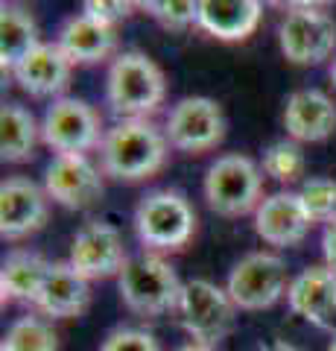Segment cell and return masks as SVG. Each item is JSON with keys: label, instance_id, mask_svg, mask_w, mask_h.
Listing matches in <instances>:
<instances>
[{"label": "cell", "instance_id": "26", "mask_svg": "<svg viewBox=\"0 0 336 351\" xmlns=\"http://www.w3.org/2000/svg\"><path fill=\"white\" fill-rule=\"evenodd\" d=\"M298 199L313 223H333L336 219V182L328 176H313V179L301 182Z\"/></svg>", "mask_w": 336, "mask_h": 351}, {"label": "cell", "instance_id": "32", "mask_svg": "<svg viewBox=\"0 0 336 351\" xmlns=\"http://www.w3.org/2000/svg\"><path fill=\"white\" fill-rule=\"evenodd\" d=\"M260 351H298V348L289 346V343H269V346H263Z\"/></svg>", "mask_w": 336, "mask_h": 351}, {"label": "cell", "instance_id": "30", "mask_svg": "<svg viewBox=\"0 0 336 351\" xmlns=\"http://www.w3.org/2000/svg\"><path fill=\"white\" fill-rule=\"evenodd\" d=\"M322 252H324V267L336 272V219L324 226L322 234Z\"/></svg>", "mask_w": 336, "mask_h": 351}, {"label": "cell", "instance_id": "9", "mask_svg": "<svg viewBox=\"0 0 336 351\" xmlns=\"http://www.w3.org/2000/svg\"><path fill=\"white\" fill-rule=\"evenodd\" d=\"M278 41L292 64H319L336 56V21L316 6H289Z\"/></svg>", "mask_w": 336, "mask_h": 351}, {"label": "cell", "instance_id": "29", "mask_svg": "<svg viewBox=\"0 0 336 351\" xmlns=\"http://www.w3.org/2000/svg\"><path fill=\"white\" fill-rule=\"evenodd\" d=\"M129 12H132V3H126V0H88L82 6V15L100 21L105 27H117L129 18Z\"/></svg>", "mask_w": 336, "mask_h": 351}, {"label": "cell", "instance_id": "14", "mask_svg": "<svg viewBox=\"0 0 336 351\" xmlns=\"http://www.w3.org/2000/svg\"><path fill=\"white\" fill-rule=\"evenodd\" d=\"M313 219L307 217L298 193H272L257 205L255 232L269 246H296L307 237Z\"/></svg>", "mask_w": 336, "mask_h": 351}, {"label": "cell", "instance_id": "28", "mask_svg": "<svg viewBox=\"0 0 336 351\" xmlns=\"http://www.w3.org/2000/svg\"><path fill=\"white\" fill-rule=\"evenodd\" d=\"M100 351H161L155 337L138 328H117L105 337V343Z\"/></svg>", "mask_w": 336, "mask_h": 351}, {"label": "cell", "instance_id": "7", "mask_svg": "<svg viewBox=\"0 0 336 351\" xmlns=\"http://www.w3.org/2000/svg\"><path fill=\"white\" fill-rule=\"evenodd\" d=\"M289 284L284 258L272 252H248L231 267L225 290L240 311H266L289 290Z\"/></svg>", "mask_w": 336, "mask_h": 351}, {"label": "cell", "instance_id": "31", "mask_svg": "<svg viewBox=\"0 0 336 351\" xmlns=\"http://www.w3.org/2000/svg\"><path fill=\"white\" fill-rule=\"evenodd\" d=\"M176 351H214V346H202V343H193V339H190V343H184Z\"/></svg>", "mask_w": 336, "mask_h": 351}, {"label": "cell", "instance_id": "21", "mask_svg": "<svg viewBox=\"0 0 336 351\" xmlns=\"http://www.w3.org/2000/svg\"><path fill=\"white\" fill-rule=\"evenodd\" d=\"M50 272V261H44L36 252H12L3 261L0 269V293L3 302H38V293L44 287V278Z\"/></svg>", "mask_w": 336, "mask_h": 351}, {"label": "cell", "instance_id": "18", "mask_svg": "<svg viewBox=\"0 0 336 351\" xmlns=\"http://www.w3.org/2000/svg\"><path fill=\"white\" fill-rule=\"evenodd\" d=\"M70 68H73V62L64 56L59 44H38L12 73L27 94L53 97V94H62L64 88H68Z\"/></svg>", "mask_w": 336, "mask_h": 351}, {"label": "cell", "instance_id": "17", "mask_svg": "<svg viewBox=\"0 0 336 351\" xmlns=\"http://www.w3.org/2000/svg\"><path fill=\"white\" fill-rule=\"evenodd\" d=\"M88 302H91L88 278H82L70 267V261L50 263L44 287H41L38 302H36L38 311L44 316H53V319H73V316L85 313Z\"/></svg>", "mask_w": 336, "mask_h": 351}, {"label": "cell", "instance_id": "34", "mask_svg": "<svg viewBox=\"0 0 336 351\" xmlns=\"http://www.w3.org/2000/svg\"><path fill=\"white\" fill-rule=\"evenodd\" d=\"M328 351H336V337L331 339V348H328Z\"/></svg>", "mask_w": 336, "mask_h": 351}, {"label": "cell", "instance_id": "5", "mask_svg": "<svg viewBox=\"0 0 336 351\" xmlns=\"http://www.w3.org/2000/svg\"><path fill=\"white\" fill-rule=\"evenodd\" d=\"M263 193V176L246 156H220L205 173V199L220 217H243L257 211Z\"/></svg>", "mask_w": 336, "mask_h": 351}, {"label": "cell", "instance_id": "4", "mask_svg": "<svg viewBox=\"0 0 336 351\" xmlns=\"http://www.w3.org/2000/svg\"><path fill=\"white\" fill-rule=\"evenodd\" d=\"M181 287L184 284L176 269L153 252L129 258L120 272V299L129 311L140 316H161L172 307L179 311Z\"/></svg>", "mask_w": 336, "mask_h": 351}, {"label": "cell", "instance_id": "6", "mask_svg": "<svg viewBox=\"0 0 336 351\" xmlns=\"http://www.w3.org/2000/svg\"><path fill=\"white\" fill-rule=\"evenodd\" d=\"M234 311L237 304L231 302L229 290L216 287L208 278H193L181 287L179 316L181 328L193 337V343L216 346L220 339H225L234 328Z\"/></svg>", "mask_w": 336, "mask_h": 351}, {"label": "cell", "instance_id": "8", "mask_svg": "<svg viewBox=\"0 0 336 351\" xmlns=\"http://www.w3.org/2000/svg\"><path fill=\"white\" fill-rule=\"evenodd\" d=\"M100 114L77 97H62L53 103L41 120V138L56 156H85L103 144Z\"/></svg>", "mask_w": 336, "mask_h": 351}, {"label": "cell", "instance_id": "1", "mask_svg": "<svg viewBox=\"0 0 336 351\" xmlns=\"http://www.w3.org/2000/svg\"><path fill=\"white\" fill-rule=\"evenodd\" d=\"M103 173L117 182H144L167 161V135L149 120H120L103 135Z\"/></svg>", "mask_w": 336, "mask_h": 351}, {"label": "cell", "instance_id": "11", "mask_svg": "<svg viewBox=\"0 0 336 351\" xmlns=\"http://www.w3.org/2000/svg\"><path fill=\"white\" fill-rule=\"evenodd\" d=\"M44 193L70 211L94 208L103 196V176L85 156H56L44 170Z\"/></svg>", "mask_w": 336, "mask_h": 351}, {"label": "cell", "instance_id": "20", "mask_svg": "<svg viewBox=\"0 0 336 351\" xmlns=\"http://www.w3.org/2000/svg\"><path fill=\"white\" fill-rule=\"evenodd\" d=\"M59 47L73 64H94L117 47V29L88 15H73L59 32Z\"/></svg>", "mask_w": 336, "mask_h": 351}, {"label": "cell", "instance_id": "22", "mask_svg": "<svg viewBox=\"0 0 336 351\" xmlns=\"http://www.w3.org/2000/svg\"><path fill=\"white\" fill-rule=\"evenodd\" d=\"M38 27L24 6L6 3L0 12V64L15 71L38 47Z\"/></svg>", "mask_w": 336, "mask_h": 351}, {"label": "cell", "instance_id": "33", "mask_svg": "<svg viewBox=\"0 0 336 351\" xmlns=\"http://www.w3.org/2000/svg\"><path fill=\"white\" fill-rule=\"evenodd\" d=\"M331 80H333V85H336V56L331 59Z\"/></svg>", "mask_w": 336, "mask_h": 351}, {"label": "cell", "instance_id": "16", "mask_svg": "<svg viewBox=\"0 0 336 351\" xmlns=\"http://www.w3.org/2000/svg\"><path fill=\"white\" fill-rule=\"evenodd\" d=\"M284 126L292 141H324L336 129V106L324 91L301 88L289 94L284 108Z\"/></svg>", "mask_w": 336, "mask_h": 351}, {"label": "cell", "instance_id": "15", "mask_svg": "<svg viewBox=\"0 0 336 351\" xmlns=\"http://www.w3.org/2000/svg\"><path fill=\"white\" fill-rule=\"evenodd\" d=\"M289 311L316 328L336 322V272L328 267H307L287 290Z\"/></svg>", "mask_w": 336, "mask_h": 351}, {"label": "cell", "instance_id": "12", "mask_svg": "<svg viewBox=\"0 0 336 351\" xmlns=\"http://www.w3.org/2000/svg\"><path fill=\"white\" fill-rule=\"evenodd\" d=\"M123 237L108 223H88L82 226L70 243V267L82 278H112L120 276L126 267Z\"/></svg>", "mask_w": 336, "mask_h": 351}, {"label": "cell", "instance_id": "10", "mask_svg": "<svg viewBox=\"0 0 336 351\" xmlns=\"http://www.w3.org/2000/svg\"><path fill=\"white\" fill-rule=\"evenodd\" d=\"M164 135L167 144L179 152L214 149L225 135V117L220 103L211 97H184L172 106Z\"/></svg>", "mask_w": 336, "mask_h": 351}, {"label": "cell", "instance_id": "23", "mask_svg": "<svg viewBox=\"0 0 336 351\" xmlns=\"http://www.w3.org/2000/svg\"><path fill=\"white\" fill-rule=\"evenodd\" d=\"M38 132L41 129L36 126V117L24 106L18 103L3 106V112H0V152H3V161L9 164L29 161Z\"/></svg>", "mask_w": 336, "mask_h": 351}, {"label": "cell", "instance_id": "2", "mask_svg": "<svg viewBox=\"0 0 336 351\" xmlns=\"http://www.w3.org/2000/svg\"><path fill=\"white\" fill-rule=\"evenodd\" d=\"M167 82L161 68L146 53H120L105 76V100L123 120H144L161 106Z\"/></svg>", "mask_w": 336, "mask_h": 351}, {"label": "cell", "instance_id": "3", "mask_svg": "<svg viewBox=\"0 0 336 351\" xmlns=\"http://www.w3.org/2000/svg\"><path fill=\"white\" fill-rule=\"evenodd\" d=\"M135 232L149 252H179L196 232V211L179 191H153L135 208Z\"/></svg>", "mask_w": 336, "mask_h": 351}, {"label": "cell", "instance_id": "24", "mask_svg": "<svg viewBox=\"0 0 336 351\" xmlns=\"http://www.w3.org/2000/svg\"><path fill=\"white\" fill-rule=\"evenodd\" d=\"M0 351H59V334L41 316H21L3 334Z\"/></svg>", "mask_w": 336, "mask_h": 351}, {"label": "cell", "instance_id": "13", "mask_svg": "<svg viewBox=\"0 0 336 351\" xmlns=\"http://www.w3.org/2000/svg\"><path fill=\"white\" fill-rule=\"evenodd\" d=\"M47 199L50 196L29 179H6L0 188V234L18 240L38 232L47 219Z\"/></svg>", "mask_w": 336, "mask_h": 351}, {"label": "cell", "instance_id": "27", "mask_svg": "<svg viewBox=\"0 0 336 351\" xmlns=\"http://www.w3.org/2000/svg\"><path fill=\"white\" fill-rule=\"evenodd\" d=\"M140 6L167 29H188L199 21V3L193 0H144Z\"/></svg>", "mask_w": 336, "mask_h": 351}, {"label": "cell", "instance_id": "19", "mask_svg": "<svg viewBox=\"0 0 336 351\" xmlns=\"http://www.w3.org/2000/svg\"><path fill=\"white\" fill-rule=\"evenodd\" d=\"M260 12L257 0H202L196 27L220 41H243L257 29Z\"/></svg>", "mask_w": 336, "mask_h": 351}, {"label": "cell", "instance_id": "25", "mask_svg": "<svg viewBox=\"0 0 336 351\" xmlns=\"http://www.w3.org/2000/svg\"><path fill=\"white\" fill-rule=\"evenodd\" d=\"M305 152L296 141H275L272 147L263 152V173L272 176L281 184H292L305 176Z\"/></svg>", "mask_w": 336, "mask_h": 351}]
</instances>
